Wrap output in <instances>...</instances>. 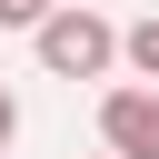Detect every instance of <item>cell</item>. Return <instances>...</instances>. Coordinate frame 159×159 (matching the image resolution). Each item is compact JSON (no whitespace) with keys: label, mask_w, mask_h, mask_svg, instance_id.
I'll return each mask as SVG.
<instances>
[{"label":"cell","mask_w":159,"mask_h":159,"mask_svg":"<svg viewBox=\"0 0 159 159\" xmlns=\"http://www.w3.org/2000/svg\"><path fill=\"white\" fill-rule=\"evenodd\" d=\"M30 50H40L50 80H109V70H119V30H109L89 0H60V10L30 30Z\"/></svg>","instance_id":"obj_1"},{"label":"cell","mask_w":159,"mask_h":159,"mask_svg":"<svg viewBox=\"0 0 159 159\" xmlns=\"http://www.w3.org/2000/svg\"><path fill=\"white\" fill-rule=\"evenodd\" d=\"M99 149H109V159H159V89L119 80V89L99 99Z\"/></svg>","instance_id":"obj_2"},{"label":"cell","mask_w":159,"mask_h":159,"mask_svg":"<svg viewBox=\"0 0 159 159\" xmlns=\"http://www.w3.org/2000/svg\"><path fill=\"white\" fill-rule=\"evenodd\" d=\"M119 60H129V80H139V89H159V10L119 30Z\"/></svg>","instance_id":"obj_3"},{"label":"cell","mask_w":159,"mask_h":159,"mask_svg":"<svg viewBox=\"0 0 159 159\" xmlns=\"http://www.w3.org/2000/svg\"><path fill=\"white\" fill-rule=\"evenodd\" d=\"M50 10H60V0H0V30H40Z\"/></svg>","instance_id":"obj_4"},{"label":"cell","mask_w":159,"mask_h":159,"mask_svg":"<svg viewBox=\"0 0 159 159\" xmlns=\"http://www.w3.org/2000/svg\"><path fill=\"white\" fill-rule=\"evenodd\" d=\"M10 139H20V99L0 89V159H10Z\"/></svg>","instance_id":"obj_5"},{"label":"cell","mask_w":159,"mask_h":159,"mask_svg":"<svg viewBox=\"0 0 159 159\" xmlns=\"http://www.w3.org/2000/svg\"><path fill=\"white\" fill-rule=\"evenodd\" d=\"M99 159H109V149H99Z\"/></svg>","instance_id":"obj_6"}]
</instances>
